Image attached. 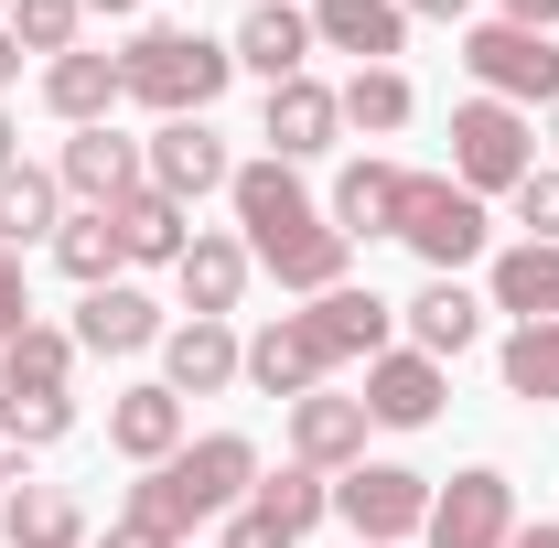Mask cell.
<instances>
[{
  "instance_id": "6da1fadb",
  "label": "cell",
  "mask_w": 559,
  "mask_h": 548,
  "mask_svg": "<svg viewBox=\"0 0 559 548\" xmlns=\"http://www.w3.org/2000/svg\"><path fill=\"white\" fill-rule=\"evenodd\" d=\"M226 205H237V248H248V270H270L280 290H301V301L345 290L355 248L334 237V215L301 194V172H290V162H237Z\"/></svg>"
},
{
  "instance_id": "7a4b0ae2",
  "label": "cell",
  "mask_w": 559,
  "mask_h": 548,
  "mask_svg": "<svg viewBox=\"0 0 559 548\" xmlns=\"http://www.w3.org/2000/svg\"><path fill=\"white\" fill-rule=\"evenodd\" d=\"M259 495V441L248 430H205V441H183L173 463H151L130 495V516H151L162 538H183V527H205V516H237Z\"/></svg>"
},
{
  "instance_id": "3957f363",
  "label": "cell",
  "mask_w": 559,
  "mask_h": 548,
  "mask_svg": "<svg viewBox=\"0 0 559 548\" xmlns=\"http://www.w3.org/2000/svg\"><path fill=\"white\" fill-rule=\"evenodd\" d=\"M226 75H237V44L183 33V22H151V33H130V55H119V86H130L140 108H162V119H205L215 97H226Z\"/></svg>"
},
{
  "instance_id": "277c9868",
  "label": "cell",
  "mask_w": 559,
  "mask_h": 548,
  "mask_svg": "<svg viewBox=\"0 0 559 548\" xmlns=\"http://www.w3.org/2000/svg\"><path fill=\"white\" fill-rule=\"evenodd\" d=\"M399 237L430 259V279H463L485 259L495 215H485V194H463L452 172H409V183H399Z\"/></svg>"
},
{
  "instance_id": "5b68a950",
  "label": "cell",
  "mask_w": 559,
  "mask_h": 548,
  "mask_svg": "<svg viewBox=\"0 0 559 548\" xmlns=\"http://www.w3.org/2000/svg\"><path fill=\"white\" fill-rule=\"evenodd\" d=\"M538 172V130H527V108H506V97H463L452 108V183L463 194H516Z\"/></svg>"
},
{
  "instance_id": "8992f818",
  "label": "cell",
  "mask_w": 559,
  "mask_h": 548,
  "mask_svg": "<svg viewBox=\"0 0 559 548\" xmlns=\"http://www.w3.org/2000/svg\"><path fill=\"white\" fill-rule=\"evenodd\" d=\"M334 516L355 527V548H399L430 527V474H409V463H355V474H334Z\"/></svg>"
},
{
  "instance_id": "52a82bcc",
  "label": "cell",
  "mask_w": 559,
  "mask_h": 548,
  "mask_svg": "<svg viewBox=\"0 0 559 548\" xmlns=\"http://www.w3.org/2000/svg\"><path fill=\"white\" fill-rule=\"evenodd\" d=\"M463 65H474V86L506 97V108H559V44H549V33L474 22V33H463Z\"/></svg>"
},
{
  "instance_id": "ba28073f",
  "label": "cell",
  "mask_w": 559,
  "mask_h": 548,
  "mask_svg": "<svg viewBox=\"0 0 559 548\" xmlns=\"http://www.w3.org/2000/svg\"><path fill=\"white\" fill-rule=\"evenodd\" d=\"M430 548H506L516 538V484L495 474V463H474V474H452L441 495H430V527H419Z\"/></svg>"
},
{
  "instance_id": "9c48e42d",
  "label": "cell",
  "mask_w": 559,
  "mask_h": 548,
  "mask_svg": "<svg viewBox=\"0 0 559 548\" xmlns=\"http://www.w3.org/2000/svg\"><path fill=\"white\" fill-rule=\"evenodd\" d=\"M140 162H151V194H173V205H205L237 183V162H226V140L205 119H162V130L140 140Z\"/></svg>"
},
{
  "instance_id": "30bf717a",
  "label": "cell",
  "mask_w": 559,
  "mask_h": 548,
  "mask_svg": "<svg viewBox=\"0 0 559 548\" xmlns=\"http://www.w3.org/2000/svg\"><path fill=\"white\" fill-rule=\"evenodd\" d=\"M55 183H66L86 215H119L140 183H151V162H140V140H119L108 119H97V130H75V140H66V172H55Z\"/></svg>"
},
{
  "instance_id": "8fae6325",
  "label": "cell",
  "mask_w": 559,
  "mask_h": 548,
  "mask_svg": "<svg viewBox=\"0 0 559 548\" xmlns=\"http://www.w3.org/2000/svg\"><path fill=\"white\" fill-rule=\"evenodd\" d=\"M323 377H334V355H323V334H312L301 312H280L270 334H248V388H259V398L290 409V398H312Z\"/></svg>"
},
{
  "instance_id": "7c38bea8",
  "label": "cell",
  "mask_w": 559,
  "mask_h": 548,
  "mask_svg": "<svg viewBox=\"0 0 559 548\" xmlns=\"http://www.w3.org/2000/svg\"><path fill=\"white\" fill-rule=\"evenodd\" d=\"M237 377H248L237 323H205V312H194V323L162 334V388H173V398H215V388H237Z\"/></svg>"
},
{
  "instance_id": "4fadbf2b",
  "label": "cell",
  "mask_w": 559,
  "mask_h": 548,
  "mask_svg": "<svg viewBox=\"0 0 559 548\" xmlns=\"http://www.w3.org/2000/svg\"><path fill=\"white\" fill-rule=\"evenodd\" d=\"M366 398H334V388H312V398H290V463H312V474H355L366 463Z\"/></svg>"
},
{
  "instance_id": "5bb4252c",
  "label": "cell",
  "mask_w": 559,
  "mask_h": 548,
  "mask_svg": "<svg viewBox=\"0 0 559 548\" xmlns=\"http://www.w3.org/2000/svg\"><path fill=\"white\" fill-rule=\"evenodd\" d=\"M366 419H388V430H430V419H441V366H430L419 344H388V355L366 366Z\"/></svg>"
},
{
  "instance_id": "9a60e30c",
  "label": "cell",
  "mask_w": 559,
  "mask_h": 548,
  "mask_svg": "<svg viewBox=\"0 0 559 548\" xmlns=\"http://www.w3.org/2000/svg\"><path fill=\"white\" fill-rule=\"evenodd\" d=\"M334 130H345V97L323 75L270 86V162H312V151H334Z\"/></svg>"
},
{
  "instance_id": "2e32d148",
  "label": "cell",
  "mask_w": 559,
  "mask_h": 548,
  "mask_svg": "<svg viewBox=\"0 0 559 548\" xmlns=\"http://www.w3.org/2000/svg\"><path fill=\"white\" fill-rule=\"evenodd\" d=\"M301 323H312V334H323V355H334V366H345V355H366V366H377V355H388V334H399V301H377V290H323V301H301Z\"/></svg>"
},
{
  "instance_id": "e0dca14e",
  "label": "cell",
  "mask_w": 559,
  "mask_h": 548,
  "mask_svg": "<svg viewBox=\"0 0 559 548\" xmlns=\"http://www.w3.org/2000/svg\"><path fill=\"white\" fill-rule=\"evenodd\" d=\"M237 65L290 86V75H312V11L301 0H259L248 22H237Z\"/></svg>"
},
{
  "instance_id": "ac0fdd59",
  "label": "cell",
  "mask_w": 559,
  "mask_h": 548,
  "mask_svg": "<svg viewBox=\"0 0 559 548\" xmlns=\"http://www.w3.org/2000/svg\"><path fill=\"white\" fill-rule=\"evenodd\" d=\"M312 44L323 55H355V65H388L409 44V11L399 0H312Z\"/></svg>"
},
{
  "instance_id": "d6986e66",
  "label": "cell",
  "mask_w": 559,
  "mask_h": 548,
  "mask_svg": "<svg viewBox=\"0 0 559 548\" xmlns=\"http://www.w3.org/2000/svg\"><path fill=\"white\" fill-rule=\"evenodd\" d=\"M485 312H516V323H559V248L549 237H516L485 270Z\"/></svg>"
},
{
  "instance_id": "ffe728a7",
  "label": "cell",
  "mask_w": 559,
  "mask_h": 548,
  "mask_svg": "<svg viewBox=\"0 0 559 548\" xmlns=\"http://www.w3.org/2000/svg\"><path fill=\"white\" fill-rule=\"evenodd\" d=\"M399 323H409V344L430 366H452V355H474V334H485V301H474L463 279H430L419 301H399Z\"/></svg>"
},
{
  "instance_id": "44dd1931",
  "label": "cell",
  "mask_w": 559,
  "mask_h": 548,
  "mask_svg": "<svg viewBox=\"0 0 559 548\" xmlns=\"http://www.w3.org/2000/svg\"><path fill=\"white\" fill-rule=\"evenodd\" d=\"M0 398H75V334L22 323V334L0 344Z\"/></svg>"
},
{
  "instance_id": "7402d4cb",
  "label": "cell",
  "mask_w": 559,
  "mask_h": 548,
  "mask_svg": "<svg viewBox=\"0 0 559 548\" xmlns=\"http://www.w3.org/2000/svg\"><path fill=\"white\" fill-rule=\"evenodd\" d=\"M119 97H130V86H119V55H86V44H75V55L44 65V108H55L66 130H97Z\"/></svg>"
},
{
  "instance_id": "603a6c76",
  "label": "cell",
  "mask_w": 559,
  "mask_h": 548,
  "mask_svg": "<svg viewBox=\"0 0 559 548\" xmlns=\"http://www.w3.org/2000/svg\"><path fill=\"white\" fill-rule=\"evenodd\" d=\"M140 344H162V312H151V290H130V279L86 290V312H75V355H140Z\"/></svg>"
},
{
  "instance_id": "cb8c5ba5",
  "label": "cell",
  "mask_w": 559,
  "mask_h": 548,
  "mask_svg": "<svg viewBox=\"0 0 559 548\" xmlns=\"http://www.w3.org/2000/svg\"><path fill=\"white\" fill-rule=\"evenodd\" d=\"M0 538L11 548H86V505L66 484H11L0 495Z\"/></svg>"
},
{
  "instance_id": "d4e9b609",
  "label": "cell",
  "mask_w": 559,
  "mask_h": 548,
  "mask_svg": "<svg viewBox=\"0 0 559 548\" xmlns=\"http://www.w3.org/2000/svg\"><path fill=\"white\" fill-rule=\"evenodd\" d=\"M108 441L130 452L140 474H151V463H173V452H183V398H173V388H119V409H108Z\"/></svg>"
},
{
  "instance_id": "484cf974",
  "label": "cell",
  "mask_w": 559,
  "mask_h": 548,
  "mask_svg": "<svg viewBox=\"0 0 559 548\" xmlns=\"http://www.w3.org/2000/svg\"><path fill=\"white\" fill-rule=\"evenodd\" d=\"M399 183H409V172H399V162H345V183H334V237H399Z\"/></svg>"
},
{
  "instance_id": "4316f807",
  "label": "cell",
  "mask_w": 559,
  "mask_h": 548,
  "mask_svg": "<svg viewBox=\"0 0 559 548\" xmlns=\"http://www.w3.org/2000/svg\"><path fill=\"white\" fill-rule=\"evenodd\" d=\"M173 279H183V301H194L205 323H226V312H237V290H248V248H237V237H215V226H194V248L173 259Z\"/></svg>"
},
{
  "instance_id": "83f0119b",
  "label": "cell",
  "mask_w": 559,
  "mask_h": 548,
  "mask_svg": "<svg viewBox=\"0 0 559 548\" xmlns=\"http://www.w3.org/2000/svg\"><path fill=\"white\" fill-rule=\"evenodd\" d=\"M108 226H119V248H130V270H173V259L194 248V215L173 205V194H151V183H140V194H130L119 215H108Z\"/></svg>"
},
{
  "instance_id": "f1b7e54d",
  "label": "cell",
  "mask_w": 559,
  "mask_h": 548,
  "mask_svg": "<svg viewBox=\"0 0 559 548\" xmlns=\"http://www.w3.org/2000/svg\"><path fill=\"white\" fill-rule=\"evenodd\" d=\"M55 205H66V183H55V172H33V162H11V172H0V248L22 259L33 237H55V226H66Z\"/></svg>"
},
{
  "instance_id": "f546056e",
  "label": "cell",
  "mask_w": 559,
  "mask_h": 548,
  "mask_svg": "<svg viewBox=\"0 0 559 548\" xmlns=\"http://www.w3.org/2000/svg\"><path fill=\"white\" fill-rule=\"evenodd\" d=\"M259 516H270L280 538H312L323 516H334V474H312V463H290V474H259V495H248Z\"/></svg>"
},
{
  "instance_id": "4dcf8cb0",
  "label": "cell",
  "mask_w": 559,
  "mask_h": 548,
  "mask_svg": "<svg viewBox=\"0 0 559 548\" xmlns=\"http://www.w3.org/2000/svg\"><path fill=\"white\" fill-rule=\"evenodd\" d=\"M334 97H345V130H377V140H388V130H409V108H419L399 65H355Z\"/></svg>"
},
{
  "instance_id": "1f68e13d",
  "label": "cell",
  "mask_w": 559,
  "mask_h": 548,
  "mask_svg": "<svg viewBox=\"0 0 559 548\" xmlns=\"http://www.w3.org/2000/svg\"><path fill=\"white\" fill-rule=\"evenodd\" d=\"M55 259H66V279H86V290H108V279L130 270V248H119L108 215H66V226H55Z\"/></svg>"
},
{
  "instance_id": "d6a6232c",
  "label": "cell",
  "mask_w": 559,
  "mask_h": 548,
  "mask_svg": "<svg viewBox=\"0 0 559 548\" xmlns=\"http://www.w3.org/2000/svg\"><path fill=\"white\" fill-rule=\"evenodd\" d=\"M506 398L559 409V323H516V334H506Z\"/></svg>"
},
{
  "instance_id": "836d02e7",
  "label": "cell",
  "mask_w": 559,
  "mask_h": 548,
  "mask_svg": "<svg viewBox=\"0 0 559 548\" xmlns=\"http://www.w3.org/2000/svg\"><path fill=\"white\" fill-rule=\"evenodd\" d=\"M75 22H86V0H11V44L22 55H75Z\"/></svg>"
},
{
  "instance_id": "e575fe53",
  "label": "cell",
  "mask_w": 559,
  "mask_h": 548,
  "mask_svg": "<svg viewBox=\"0 0 559 548\" xmlns=\"http://www.w3.org/2000/svg\"><path fill=\"white\" fill-rule=\"evenodd\" d=\"M75 430V398H0V441L11 452H44V441H66Z\"/></svg>"
},
{
  "instance_id": "d590c367",
  "label": "cell",
  "mask_w": 559,
  "mask_h": 548,
  "mask_svg": "<svg viewBox=\"0 0 559 548\" xmlns=\"http://www.w3.org/2000/svg\"><path fill=\"white\" fill-rule=\"evenodd\" d=\"M516 226H527V237H549V248H559V162H538V172L516 183Z\"/></svg>"
},
{
  "instance_id": "8d00e7d4",
  "label": "cell",
  "mask_w": 559,
  "mask_h": 548,
  "mask_svg": "<svg viewBox=\"0 0 559 548\" xmlns=\"http://www.w3.org/2000/svg\"><path fill=\"white\" fill-rule=\"evenodd\" d=\"M22 323H33V279H22V259H11V248H0V344L22 334Z\"/></svg>"
},
{
  "instance_id": "74e56055",
  "label": "cell",
  "mask_w": 559,
  "mask_h": 548,
  "mask_svg": "<svg viewBox=\"0 0 559 548\" xmlns=\"http://www.w3.org/2000/svg\"><path fill=\"white\" fill-rule=\"evenodd\" d=\"M226 548H301V538H280L259 505H237V516H226Z\"/></svg>"
},
{
  "instance_id": "f35d334b",
  "label": "cell",
  "mask_w": 559,
  "mask_h": 548,
  "mask_svg": "<svg viewBox=\"0 0 559 548\" xmlns=\"http://www.w3.org/2000/svg\"><path fill=\"white\" fill-rule=\"evenodd\" d=\"M108 548H183V538H162L151 516H119V527H108Z\"/></svg>"
},
{
  "instance_id": "ab89813d",
  "label": "cell",
  "mask_w": 559,
  "mask_h": 548,
  "mask_svg": "<svg viewBox=\"0 0 559 548\" xmlns=\"http://www.w3.org/2000/svg\"><path fill=\"white\" fill-rule=\"evenodd\" d=\"M495 22H516V33H549V22H559V0H506Z\"/></svg>"
},
{
  "instance_id": "60d3db41",
  "label": "cell",
  "mask_w": 559,
  "mask_h": 548,
  "mask_svg": "<svg viewBox=\"0 0 559 548\" xmlns=\"http://www.w3.org/2000/svg\"><path fill=\"white\" fill-rule=\"evenodd\" d=\"M506 548H559V527H549V516H538V527H516V538H506Z\"/></svg>"
},
{
  "instance_id": "b9f144b4",
  "label": "cell",
  "mask_w": 559,
  "mask_h": 548,
  "mask_svg": "<svg viewBox=\"0 0 559 548\" xmlns=\"http://www.w3.org/2000/svg\"><path fill=\"white\" fill-rule=\"evenodd\" d=\"M399 11H430V22H452V11H474V0H399Z\"/></svg>"
},
{
  "instance_id": "7bdbcfd3",
  "label": "cell",
  "mask_w": 559,
  "mask_h": 548,
  "mask_svg": "<svg viewBox=\"0 0 559 548\" xmlns=\"http://www.w3.org/2000/svg\"><path fill=\"white\" fill-rule=\"evenodd\" d=\"M11 162H22V130H11V108H0V172H11Z\"/></svg>"
},
{
  "instance_id": "ee69618b",
  "label": "cell",
  "mask_w": 559,
  "mask_h": 548,
  "mask_svg": "<svg viewBox=\"0 0 559 548\" xmlns=\"http://www.w3.org/2000/svg\"><path fill=\"white\" fill-rule=\"evenodd\" d=\"M11 75H22V44H11V22H0V86H11Z\"/></svg>"
},
{
  "instance_id": "f6af8a7d",
  "label": "cell",
  "mask_w": 559,
  "mask_h": 548,
  "mask_svg": "<svg viewBox=\"0 0 559 548\" xmlns=\"http://www.w3.org/2000/svg\"><path fill=\"white\" fill-rule=\"evenodd\" d=\"M11 484H22V452H11V441H0V495H11Z\"/></svg>"
},
{
  "instance_id": "bcb514c9",
  "label": "cell",
  "mask_w": 559,
  "mask_h": 548,
  "mask_svg": "<svg viewBox=\"0 0 559 548\" xmlns=\"http://www.w3.org/2000/svg\"><path fill=\"white\" fill-rule=\"evenodd\" d=\"M86 11H140V0H86Z\"/></svg>"
},
{
  "instance_id": "7dc6e473",
  "label": "cell",
  "mask_w": 559,
  "mask_h": 548,
  "mask_svg": "<svg viewBox=\"0 0 559 548\" xmlns=\"http://www.w3.org/2000/svg\"><path fill=\"white\" fill-rule=\"evenodd\" d=\"M549 140H559V108H549Z\"/></svg>"
},
{
  "instance_id": "c3c4849f",
  "label": "cell",
  "mask_w": 559,
  "mask_h": 548,
  "mask_svg": "<svg viewBox=\"0 0 559 548\" xmlns=\"http://www.w3.org/2000/svg\"><path fill=\"white\" fill-rule=\"evenodd\" d=\"M0 22H11V0H0Z\"/></svg>"
}]
</instances>
